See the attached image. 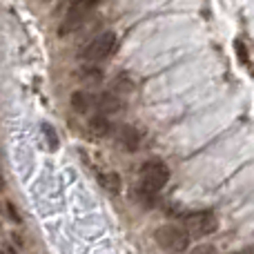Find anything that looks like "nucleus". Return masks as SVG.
Here are the masks:
<instances>
[{"label": "nucleus", "instance_id": "9b49d317", "mask_svg": "<svg viewBox=\"0 0 254 254\" xmlns=\"http://www.w3.org/2000/svg\"><path fill=\"white\" fill-rule=\"evenodd\" d=\"M112 87L119 92V96L121 94H131L134 92V85H131V80L127 78V76H116L114 83H112Z\"/></svg>", "mask_w": 254, "mask_h": 254}, {"label": "nucleus", "instance_id": "423d86ee", "mask_svg": "<svg viewBox=\"0 0 254 254\" xmlns=\"http://www.w3.org/2000/svg\"><path fill=\"white\" fill-rule=\"evenodd\" d=\"M96 105H98V114H116V112L123 107L121 103V96L119 94H112V92H103L101 96L96 98Z\"/></svg>", "mask_w": 254, "mask_h": 254}, {"label": "nucleus", "instance_id": "f03ea898", "mask_svg": "<svg viewBox=\"0 0 254 254\" xmlns=\"http://www.w3.org/2000/svg\"><path fill=\"white\" fill-rule=\"evenodd\" d=\"M156 243L170 254H181L190 248V234L179 225H163L156 230Z\"/></svg>", "mask_w": 254, "mask_h": 254}, {"label": "nucleus", "instance_id": "f8f14e48", "mask_svg": "<svg viewBox=\"0 0 254 254\" xmlns=\"http://www.w3.org/2000/svg\"><path fill=\"white\" fill-rule=\"evenodd\" d=\"M43 131H45V136H47V140H49V147L56 149L58 147V136H56V131H54V127L52 125H45Z\"/></svg>", "mask_w": 254, "mask_h": 254}, {"label": "nucleus", "instance_id": "1a4fd4ad", "mask_svg": "<svg viewBox=\"0 0 254 254\" xmlns=\"http://www.w3.org/2000/svg\"><path fill=\"white\" fill-rule=\"evenodd\" d=\"M69 103L76 114H87L89 107H92V96L87 92H83V89H78V92H74L69 96Z\"/></svg>", "mask_w": 254, "mask_h": 254}, {"label": "nucleus", "instance_id": "0eeeda50", "mask_svg": "<svg viewBox=\"0 0 254 254\" xmlns=\"http://www.w3.org/2000/svg\"><path fill=\"white\" fill-rule=\"evenodd\" d=\"M119 136H121V143H123V147L127 149V152H136V149H138L140 134H138V129H136V127L123 125V127H121V131H119Z\"/></svg>", "mask_w": 254, "mask_h": 254}, {"label": "nucleus", "instance_id": "6e6552de", "mask_svg": "<svg viewBox=\"0 0 254 254\" xmlns=\"http://www.w3.org/2000/svg\"><path fill=\"white\" fill-rule=\"evenodd\" d=\"M89 131H92L94 136H98V138H103V136H107L112 131V123L110 119H107L105 114H94L92 119H89Z\"/></svg>", "mask_w": 254, "mask_h": 254}, {"label": "nucleus", "instance_id": "20e7f679", "mask_svg": "<svg viewBox=\"0 0 254 254\" xmlns=\"http://www.w3.org/2000/svg\"><path fill=\"white\" fill-rule=\"evenodd\" d=\"M98 2H101V0H74L69 11H67V16H65V20H63V25H61V36L71 34V31L96 9Z\"/></svg>", "mask_w": 254, "mask_h": 254}, {"label": "nucleus", "instance_id": "9d476101", "mask_svg": "<svg viewBox=\"0 0 254 254\" xmlns=\"http://www.w3.org/2000/svg\"><path fill=\"white\" fill-rule=\"evenodd\" d=\"M98 181H101L103 190H107V192H112V194L121 192V185H123L119 172H105V174H101V179H98Z\"/></svg>", "mask_w": 254, "mask_h": 254}, {"label": "nucleus", "instance_id": "ddd939ff", "mask_svg": "<svg viewBox=\"0 0 254 254\" xmlns=\"http://www.w3.org/2000/svg\"><path fill=\"white\" fill-rule=\"evenodd\" d=\"M190 254H216V248L214 246H207V243H203V246H196Z\"/></svg>", "mask_w": 254, "mask_h": 254}, {"label": "nucleus", "instance_id": "4468645a", "mask_svg": "<svg viewBox=\"0 0 254 254\" xmlns=\"http://www.w3.org/2000/svg\"><path fill=\"white\" fill-rule=\"evenodd\" d=\"M85 76H87V78L94 83V80H101V76H103V74H101L98 69H85Z\"/></svg>", "mask_w": 254, "mask_h": 254}, {"label": "nucleus", "instance_id": "dca6fc26", "mask_svg": "<svg viewBox=\"0 0 254 254\" xmlns=\"http://www.w3.org/2000/svg\"><path fill=\"white\" fill-rule=\"evenodd\" d=\"M234 254H254V248H246V250H241V252H234Z\"/></svg>", "mask_w": 254, "mask_h": 254}, {"label": "nucleus", "instance_id": "f257e3e1", "mask_svg": "<svg viewBox=\"0 0 254 254\" xmlns=\"http://www.w3.org/2000/svg\"><path fill=\"white\" fill-rule=\"evenodd\" d=\"M170 181V170H167L165 163L161 161H147L143 167H140V185L138 192H147L152 196H158L161 188Z\"/></svg>", "mask_w": 254, "mask_h": 254}, {"label": "nucleus", "instance_id": "f3484780", "mask_svg": "<svg viewBox=\"0 0 254 254\" xmlns=\"http://www.w3.org/2000/svg\"><path fill=\"white\" fill-rule=\"evenodd\" d=\"M2 185H4V183H2V179H0V190H2Z\"/></svg>", "mask_w": 254, "mask_h": 254}, {"label": "nucleus", "instance_id": "7ed1b4c3", "mask_svg": "<svg viewBox=\"0 0 254 254\" xmlns=\"http://www.w3.org/2000/svg\"><path fill=\"white\" fill-rule=\"evenodd\" d=\"M183 225H185V232H188L190 237H207V234L216 232V228H219V219L214 216V212L198 210V212H190V214H185Z\"/></svg>", "mask_w": 254, "mask_h": 254}, {"label": "nucleus", "instance_id": "39448f33", "mask_svg": "<svg viewBox=\"0 0 254 254\" xmlns=\"http://www.w3.org/2000/svg\"><path fill=\"white\" fill-rule=\"evenodd\" d=\"M116 49V34L114 31H103L101 36L92 40V43L85 47V52L80 56L85 61H103V58L112 56V52Z\"/></svg>", "mask_w": 254, "mask_h": 254}, {"label": "nucleus", "instance_id": "2eb2a0df", "mask_svg": "<svg viewBox=\"0 0 254 254\" xmlns=\"http://www.w3.org/2000/svg\"><path fill=\"white\" fill-rule=\"evenodd\" d=\"M0 254H16V250H11L9 246H4V248H0Z\"/></svg>", "mask_w": 254, "mask_h": 254}]
</instances>
